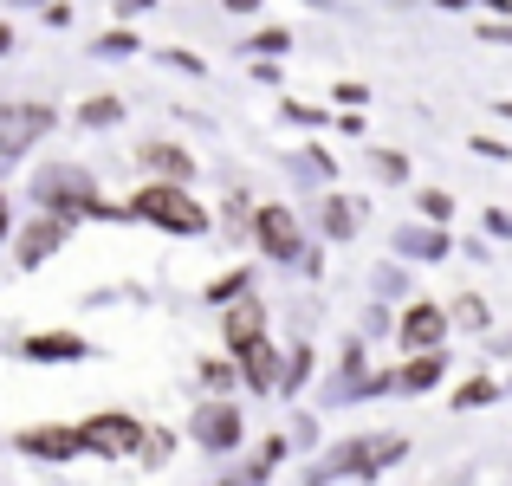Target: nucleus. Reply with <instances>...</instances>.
<instances>
[{
  "label": "nucleus",
  "mask_w": 512,
  "mask_h": 486,
  "mask_svg": "<svg viewBox=\"0 0 512 486\" xmlns=\"http://www.w3.org/2000/svg\"><path fill=\"white\" fill-rule=\"evenodd\" d=\"M143 162H156V169H169V175H182V169H188V156H182V150H143Z\"/></svg>",
  "instance_id": "obj_8"
},
{
  "label": "nucleus",
  "mask_w": 512,
  "mask_h": 486,
  "mask_svg": "<svg viewBox=\"0 0 512 486\" xmlns=\"http://www.w3.org/2000/svg\"><path fill=\"white\" fill-rule=\"evenodd\" d=\"M0 46H7V26H0Z\"/></svg>",
  "instance_id": "obj_11"
},
{
  "label": "nucleus",
  "mask_w": 512,
  "mask_h": 486,
  "mask_svg": "<svg viewBox=\"0 0 512 486\" xmlns=\"http://www.w3.org/2000/svg\"><path fill=\"white\" fill-rule=\"evenodd\" d=\"M260 240H266L273 253H292V247H299V234H292V221H286L279 208H266V214H260Z\"/></svg>",
  "instance_id": "obj_4"
},
{
  "label": "nucleus",
  "mask_w": 512,
  "mask_h": 486,
  "mask_svg": "<svg viewBox=\"0 0 512 486\" xmlns=\"http://www.w3.org/2000/svg\"><path fill=\"white\" fill-rule=\"evenodd\" d=\"M247 376L266 389V383H273V357H266V350H253V370H247Z\"/></svg>",
  "instance_id": "obj_9"
},
{
  "label": "nucleus",
  "mask_w": 512,
  "mask_h": 486,
  "mask_svg": "<svg viewBox=\"0 0 512 486\" xmlns=\"http://www.w3.org/2000/svg\"><path fill=\"white\" fill-rule=\"evenodd\" d=\"M130 435H137V428L124 422V415H98V422L85 428V441L91 448H104V454H117V448H130Z\"/></svg>",
  "instance_id": "obj_3"
},
{
  "label": "nucleus",
  "mask_w": 512,
  "mask_h": 486,
  "mask_svg": "<svg viewBox=\"0 0 512 486\" xmlns=\"http://www.w3.org/2000/svg\"><path fill=\"white\" fill-rule=\"evenodd\" d=\"M52 124L46 104H20V111H0V150H26L39 130Z\"/></svg>",
  "instance_id": "obj_2"
},
{
  "label": "nucleus",
  "mask_w": 512,
  "mask_h": 486,
  "mask_svg": "<svg viewBox=\"0 0 512 486\" xmlns=\"http://www.w3.org/2000/svg\"><path fill=\"white\" fill-rule=\"evenodd\" d=\"M402 337H409V344H435V337H441V312H428V305H422V312H409Z\"/></svg>",
  "instance_id": "obj_6"
},
{
  "label": "nucleus",
  "mask_w": 512,
  "mask_h": 486,
  "mask_svg": "<svg viewBox=\"0 0 512 486\" xmlns=\"http://www.w3.org/2000/svg\"><path fill=\"white\" fill-rule=\"evenodd\" d=\"M0 234H7V201H0Z\"/></svg>",
  "instance_id": "obj_10"
},
{
  "label": "nucleus",
  "mask_w": 512,
  "mask_h": 486,
  "mask_svg": "<svg viewBox=\"0 0 512 486\" xmlns=\"http://www.w3.org/2000/svg\"><path fill=\"white\" fill-rule=\"evenodd\" d=\"M137 214H150V221L175 227V234H195V227H201V208H195V201H182L175 188H150V195L137 201Z\"/></svg>",
  "instance_id": "obj_1"
},
{
  "label": "nucleus",
  "mask_w": 512,
  "mask_h": 486,
  "mask_svg": "<svg viewBox=\"0 0 512 486\" xmlns=\"http://www.w3.org/2000/svg\"><path fill=\"white\" fill-rule=\"evenodd\" d=\"M195 435L208 441V448H227V441H234L240 428H234V415H227V409H214V415H201V428H195Z\"/></svg>",
  "instance_id": "obj_5"
},
{
  "label": "nucleus",
  "mask_w": 512,
  "mask_h": 486,
  "mask_svg": "<svg viewBox=\"0 0 512 486\" xmlns=\"http://www.w3.org/2000/svg\"><path fill=\"white\" fill-rule=\"evenodd\" d=\"M253 318H260V312H234V318H227V337H234V344H253V337H260Z\"/></svg>",
  "instance_id": "obj_7"
}]
</instances>
